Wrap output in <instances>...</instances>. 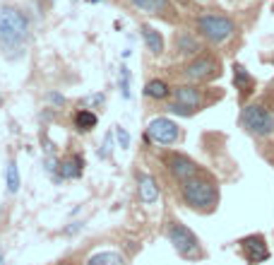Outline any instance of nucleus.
<instances>
[{"label": "nucleus", "instance_id": "1", "mask_svg": "<svg viewBox=\"0 0 274 265\" xmlns=\"http://www.w3.org/2000/svg\"><path fill=\"white\" fill-rule=\"evenodd\" d=\"M29 37V19L17 7H2L0 10V44L7 48L22 46Z\"/></svg>", "mask_w": 274, "mask_h": 265}, {"label": "nucleus", "instance_id": "2", "mask_svg": "<svg viewBox=\"0 0 274 265\" xmlns=\"http://www.w3.org/2000/svg\"><path fill=\"white\" fill-rule=\"evenodd\" d=\"M183 198L190 208L195 210H212L219 200V190L217 186L209 181V178H202V176H195L190 181L183 183Z\"/></svg>", "mask_w": 274, "mask_h": 265}, {"label": "nucleus", "instance_id": "3", "mask_svg": "<svg viewBox=\"0 0 274 265\" xmlns=\"http://www.w3.org/2000/svg\"><path fill=\"white\" fill-rule=\"evenodd\" d=\"M197 29L202 32V37H207L214 44H221L236 32L234 22L224 15H200L197 17Z\"/></svg>", "mask_w": 274, "mask_h": 265}, {"label": "nucleus", "instance_id": "4", "mask_svg": "<svg viewBox=\"0 0 274 265\" xmlns=\"http://www.w3.org/2000/svg\"><path fill=\"white\" fill-rule=\"evenodd\" d=\"M168 241H171L173 248H176L181 256H185V258H197L202 253L197 236L188 227H183L181 222H171V227H168Z\"/></svg>", "mask_w": 274, "mask_h": 265}, {"label": "nucleus", "instance_id": "5", "mask_svg": "<svg viewBox=\"0 0 274 265\" xmlns=\"http://www.w3.org/2000/svg\"><path fill=\"white\" fill-rule=\"evenodd\" d=\"M243 126L255 135H270L274 132V116L267 109L253 104V106H245L243 111Z\"/></svg>", "mask_w": 274, "mask_h": 265}, {"label": "nucleus", "instance_id": "6", "mask_svg": "<svg viewBox=\"0 0 274 265\" xmlns=\"http://www.w3.org/2000/svg\"><path fill=\"white\" fill-rule=\"evenodd\" d=\"M147 135L159 145H173L178 140V126L171 118H154L147 126Z\"/></svg>", "mask_w": 274, "mask_h": 265}, {"label": "nucleus", "instance_id": "7", "mask_svg": "<svg viewBox=\"0 0 274 265\" xmlns=\"http://www.w3.org/2000/svg\"><path fill=\"white\" fill-rule=\"evenodd\" d=\"M200 92L195 87H176V101L168 106L173 114H181V116H188V114H195L200 109Z\"/></svg>", "mask_w": 274, "mask_h": 265}, {"label": "nucleus", "instance_id": "8", "mask_svg": "<svg viewBox=\"0 0 274 265\" xmlns=\"http://www.w3.org/2000/svg\"><path fill=\"white\" fill-rule=\"evenodd\" d=\"M166 164H168V169L171 174L185 183V181H190V178H195V176H200V169H197V164L193 162V159H188V157H183V154H171L168 159H166Z\"/></svg>", "mask_w": 274, "mask_h": 265}, {"label": "nucleus", "instance_id": "9", "mask_svg": "<svg viewBox=\"0 0 274 265\" xmlns=\"http://www.w3.org/2000/svg\"><path fill=\"white\" fill-rule=\"evenodd\" d=\"M183 73L190 80H207V77H212L217 73V60L209 56H200V58H195L193 63H188Z\"/></svg>", "mask_w": 274, "mask_h": 265}, {"label": "nucleus", "instance_id": "10", "mask_svg": "<svg viewBox=\"0 0 274 265\" xmlns=\"http://www.w3.org/2000/svg\"><path fill=\"white\" fill-rule=\"evenodd\" d=\"M240 244H243V251H245V256H248L250 263H262V261L270 256L267 244H265L262 236H248V239H243Z\"/></svg>", "mask_w": 274, "mask_h": 265}, {"label": "nucleus", "instance_id": "11", "mask_svg": "<svg viewBox=\"0 0 274 265\" xmlns=\"http://www.w3.org/2000/svg\"><path fill=\"white\" fill-rule=\"evenodd\" d=\"M142 39H145V44H147V48L154 53V56H161L164 53V37L154 29V27H149V24H142Z\"/></svg>", "mask_w": 274, "mask_h": 265}, {"label": "nucleus", "instance_id": "12", "mask_svg": "<svg viewBox=\"0 0 274 265\" xmlns=\"http://www.w3.org/2000/svg\"><path fill=\"white\" fill-rule=\"evenodd\" d=\"M176 51L183 53V56L197 53V51H200V41L193 37V34H188V32H181V34L176 37Z\"/></svg>", "mask_w": 274, "mask_h": 265}, {"label": "nucleus", "instance_id": "13", "mask_svg": "<svg viewBox=\"0 0 274 265\" xmlns=\"http://www.w3.org/2000/svg\"><path fill=\"white\" fill-rule=\"evenodd\" d=\"M87 265H123V256L116 251H99L87 258Z\"/></svg>", "mask_w": 274, "mask_h": 265}, {"label": "nucleus", "instance_id": "14", "mask_svg": "<svg viewBox=\"0 0 274 265\" xmlns=\"http://www.w3.org/2000/svg\"><path fill=\"white\" fill-rule=\"evenodd\" d=\"M140 198L145 200V203H154L157 198H159V188H157V181L152 178V176H140Z\"/></svg>", "mask_w": 274, "mask_h": 265}, {"label": "nucleus", "instance_id": "15", "mask_svg": "<svg viewBox=\"0 0 274 265\" xmlns=\"http://www.w3.org/2000/svg\"><path fill=\"white\" fill-rule=\"evenodd\" d=\"M137 10L152 12V15H164L168 10V0H130Z\"/></svg>", "mask_w": 274, "mask_h": 265}, {"label": "nucleus", "instance_id": "16", "mask_svg": "<svg viewBox=\"0 0 274 265\" xmlns=\"http://www.w3.org/2000/svg\"><path fill=\"white\" fill-rule=\"evenodd\" d=\"M145 94L152 99H166L168 96V85L164 80H149L145 85Z\"/></svg>", "mask_w": 274, "mask_h": 265}, {"label": "nucleus", "instance_id": "17", "mask_svg": "<svg viewBox=\"0 0 274 265\" xmlns=\"http://www.w3.org/2000/svg\"><path fill=\"white\" fill-rule=\"evenodd\" d=\"M75 126H77V131H82V132L91 131V128L96 126V114H91L87 109L77 111V114H75Z\"/></svg>", "mask_w": 274, "mask_h": 265}, {"label": "nucleus", "instance_id": "18", "mask_svg": "<svg viewBox=\"0 0 274 265\" xmlns=\"http://www.w3.org/2000/svg\"><path fill=\"white\" fill-rule=\"evenodd\" d=\"M82 174V157H70L63 162V176L65 178H73V176H79Z\"/></svg>", "mask_w": 274, "mask_h": 265}, {"label": "nucleus", "instance_id": "19", "mask_svg": "<svg viewBox=\"0 0 274 265\" xmlns=\"http://www.w3.org/2000/svg\"><path fill=\"white\" fill-rule=\"evenodd\" d=\"M234 75H236V85L243 92H248V89L253 87V77L243 70V65H234Z\"/></svg>", "mask_w": 274, "mask_h": 265}, {"label": "nucleus", "instance_id": "20", "mask_svg": "<svg viewBox=\"0 0 274 265\" xmlns=\"http://www.w3.org/2000/svg\"><path fill=\"white\" fill-rule=\"evenodd\" d=\"M7 190L10 193H17L19 190V169L15 162L7 164Z\"/></svg>", "mask_w": 274, "mask_h": 265}, {"label": "nucleus", "instance_id": "21", "mask_svg": "<svg viewBox=\"0 0 274 265\" xmlns=\"http://www.w3.org/2000/svg\"><path fill=\"white\" fill-rule=\"evenodd\" d=\"M120 94L123 99H130V70L125 65L120 68Z\"/></svg>", "mask_w": 274, "mask_h": 265}, {"label": "nucleus", "instance_id": "22", "mask_svg": "<svg viewBox=\"0 0 274 265\" xmlns=\"http://www.w3.org/2000/svg\"><path fill=\"white\" fill-rule=\"evenodd\" d=\"M116 135H118L120 147H125V150H128V147H130V135L125 132V128H120V126H118V128H116Z\"/></svg>", "mask_w": 274, "mask_h": 265}, {"label": "nucleus", "instance_id": "23", "mask_svg": "<svg viewBox=\"0 0 274 265\" xmlns=\"http://www.w3.org/2000/svg\"><path fill=\"white\" fill-rule=\"evenodd\" d=\"M48 101H51V104H55V106H63V104H65V99H63L60 94H58V92H53V94H48Z\"/></svg>", "mask_w": 274, "mask_h": 265}, {"label": "nucleus", "instance_id": "24", "mask_svg": "<svg viewBox=\"0 0 274 265\" xmlns=\"http://www.w3.org/2000/svg\"><path fill=\"white\" fill-rule=\"evenodd\" d=\"M0 265H2V253H0Z\"/></svg>", "mask_w": 274, "mask_h": 265}, {"label": "nucleus", "instance_id": "25", "mask_svg": "<svg viewBox=\"0 0 274 265\" xmlns=\"http://www.w3.org/2000/svg\"><path fill=\"white\" fill-rule=\"evenodd\" d=\"M0 104H2V96H0Z\"/></svg>", "mask_w": 274, "mask_h": 265}, {"label": "nucleus", "instance_id": "26", "mask_svg": "<svg viewBox=\"0 0 274 265\" xmlns=\"http://www.w3.org/2000/svg\"><path fill=\"white\" fill-rule=\"evenodd\" d=\"M89 2H96V0H89Z\"/></svg>", "mask_w": 274, "mask_h": 265}]
</instances>
